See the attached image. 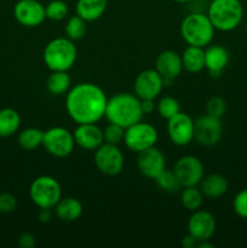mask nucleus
Returning <instances> with one entry per match:
<instances>
[{
	"mask_svg": "<svg viewBox=\"0 0 247 248\" xmlns=\"http://www.w3.org/2000/svg\"><path fill=\"white\" fill-rule=\"evenodd\" d=\"M182 246L184 248H196V246H198V240L194 236H191L190 234H188L182 240Z\"/></svg>",
	"mask_w": 247,
	"mask_h": 248,
	"instance_id": "58836bf2",
	"label": "nucleus"
},
{
	"mask_svg": "<svg viewBox=\"0 0 247 248\" xmlns=\"http://www.w3.org/2000/svg\"><path fill=\"white\" fill-rule=\"evenodd\" d=\"M227 113V102L223 97L213 96L206 103V114L213 118L222 119Z\"/></svg>",
	"mask_w": 247,
	"mask_h": 248,
	"instance_id": "2f4dec72",
	"label": "nucleus"
},
{
	"mask_svg": "<svg viewBox=\"0 0 247 248\" xmlns=\"http://www.w3.org/2000/svg\"><path fill=\"white\" fill-rule=\"evenodd\" d=\"M167 136L173 144L185 147L194 140V120L189 114L179 111L167 120Z\"/></svg>",
	"mask_w": 247,
	"mask_h": 248,
	"instance_id": "f8f14e48",
	"label": "nucleus"
},
{
	"mask_svg": "<svg viewBox=\"0 0 247 248\" xmlns=\"http://www.w3.org/2000/svg\"><path fill=\"white\" fill-rule=\"evenodd\" d=\"M156 111L161 118L171 119L176 114L181 111V106H179L178 99L172 96H164L156 102Z\"/></svg>",
	"mask_w": 247,
	"mask_h": 248,
	"instance_id": "c85d7f7f",
	"label": "nucleus"
},
{
	"mask_svg": "<svg viewBox=\"0 0 247 248\" xmlns=\"http://www.w3.org/2000/svg\"><path fill=\"white\" fill-rule=\"evenodd\" d=\"M108 0H77L75 12L86 22H93L106 14Z\"/></svg>",
	"mask_w": 247,
	"mask_h": 248,
	"instance_id": "412c9836",
	"label": "nucleus"
},
{
	"mask_svg": "<svg viewBox=\"0 0 247 248\" xmlns=\"http://www.w3.org/2000/svg\"><path fill=\"white\" fill-rule=\"evenodd\" d=\"M143 115L140 99L135 93L119 92L108 98L104 115L108 123L126 128L142 120Z\"/></svg>",
	"mask_w": 247,
	"mask_h": 248,
	"instance_id": "f03ea898",
	"label": "nucleus"
},
{
	"mask_svg": "<svg viewBox=\"0 0 247 248\" xmlns=\"http://www.w3.org/2000/svg\"><path fill=\"white\" fill-rule=\"evenodd\" d=\"M106 92L93 82H79L65 97V110L74 123L97 124L106 115Z\"/></svg>",
	"mask_w": 247,
	"mask_h": 248,
	"instance_id": "f257e3e1",
	"label": "nucleus"
},
{
	"mask_svg": "<svg viewBox=\"0 0 247 248\" xmlns=\"http://www.w3.org/2000/svg\"><path fill=\"white\" fill-rule=\"evenodd\" d=\"M93 161L96 169L102 174L115 177L120 174L125 165V157L119 145L104 142L94 150Z\"/></svg>",
	"mask_w": 247,
	"mask_h": 248,
	"instance_id": "6e6552de",
	"label": "nucleus"
},
{
	"mask_svg": "<svg viewBox=\"0 0 247 248\" xmlns=\"http://www.w3.org/2000/svg\"><path fill=\"white\" fill-rule=\"evenodd\" d=\"M43 147L55 157H67L74 152L75 140L73 132L62 126H55L44 131Z\"/></svg>",
	"mask_w": 247,
	"mask_h": 248,
	"instance_id": "1a4fd4ad",
	"label": "nucleus"
},
{
	"mask_svg": "<svg viewBox=\"0 0 247 248\" xmlns=\"http://www.w3.org/2000/svg\"><path fill=\"white\" fill-rule=\"evenodd\" d=\"M70 85H72L70 75L68 74V72H62V70L51 72V74L46 79V89L51 94H55V96L67 93L70 90Z\"/></svg>",
	"mask_w": 247,
	"mask_h": 248,
	"instance_id": "393cba45",
	"label": "nucleus"
},
{
	"mask_svg": "<svg viewBox=\"0 0 247 248\" xmlns=\"http://www.w3.org/2000/svg\"><path fill=\"white\" fill-rule=\"evenodd\" d=\"M137 167L140 174L145 178L155 179L166 169V159L164 153L155 145L138 153Z\"/></svg>",
	"mask_w": 247,
	"mask_h": 248,
	"instance_id": "dca6fc26",
	"label": "nucleus"
},
{
	"mask_svg": "<svg viewBox=\"0 0 247 248\" xmlns=\"http://www.w3.org/2000/svg\"><path fill=\"white\" fill-rule=\"evenodd\" d=\"M44 131L36 127H28L22 130L18 133L17 142L18 145L24 150H34L43 145Z\"/></svg>",
	"mask_w": 247,
	"mask_h": 248,
	"instance_id": "a878e982",
	"label": "nucleus"
},
{
	"mask_svg": "<svg viewBox=\"0 0 247 248\" xmlns=\"http://www.w3.org/2000/svg\"><path fill=\"white\" fill-rule=\"evenodd\" d=\"M17 200L12 194H0V213H11L16 210Z\"/></svg>",
	"mask_w": 247,
	"mask_h": 248,
	"instance_id": "f704fd0d",
	"label": "nucleus"
},
{
	"mask_svg": "<svg viewBox=\"0 0 247 248\" xmlns=\"http://www.w3.org/2000/svg\"><path fill=\"white\" fill-rule=\"evenodd\" d=\"M140 106L144 114H150L156 109V103L155 99H140Z\"/></svg>",
	"mask_w": 247,
	"mask_h": 248,
	"instance_id": "e433bc0d",
	"label": "nucleus"
},
{
	"mask_svg": "<svg viewBox=\"0 0 247 248\" xmlns=\"http://www.w3.org/2000/svg\"><path fill=\"white\" fill-rule=\"evenodd\" d=\"M21 127V115L12 108L0 109V137H11Z\"/></svg>",
	"mask_w": 247,
	"mask_h": 248,
	"instance_id": "b1692460",
	"label": "nucleus"
},
{
	"mask_svg": "<svg viewBox=\"0 0 247 248\" xmlns=\"http://www.w3.org/2000/svg\"><path fill=\"white\" fill-rule=\"evenodd\" d=\"M182 63L183 69L191 74H198L205 69V50L199 46H190L182 53Z\"/></svg>",
	"mask_w": 247,
	"mask_h": 248,
	"instance_id": "5701e85b",
	"label": "nucleus"
},
{
	"mask_svg": "<svg viewBox=\"0 0 247 248\" xmlns=\"http://www.w3.org/2000/svg\"><path fill=\"white\" fill-rule=\"evenodd\" d=\"M77 58V48L74 41L67 36H60L48 41L43 52V60L51 72H68Z\"/></svg>",
	"mask_w": 247,
	"mask_h": 248,
	"instance_id": "20e7f679",
	"label": "nucleus"
},
{
	"mask_svg": "<svg viewBox=\"0 0 247 248\" xmlns=\"http://www.w3.org/2000/svg\"><path fill=\"white\" fill-rule=\"evenodd\" d=\"M87 31V22L84 18H81L80 16H77V14L74 16L69 17L65 22L64 26V31L67 38H69L70 40L77 41L80 39H82L86 34Z\"/></svg>",
	"mask_w": 247,
	"mask_h": 248,
	"instance_id": "cd10ccee",
	"label": "nucleus"
},
{
	"mask_svg": "<svg viewBox=\"0 0 247 248\" xmlns=\"http://www.w3.org/2000/svg\"><path fill=\"white\" fill-rule=\"evenodd\" d=\"M14 16L21 26L35 28L46 19L45 5L39 0H18L14 6Z\"/></svg>",
	"mask_w": 247,
	"mask_h": 248,
	"instance_id": "ddd939ff",
	"label": "nucleus"
},
{
	"mask_svg": "<svg viewBox=\"0 0 247 248\" xmlns=\"http://www.w3.org/2000/svg\"><path fill=\"white\" fill-rule=\"evenodd\" d=\"M203 198L205 196L198 186H186V188H183V191H182L181 202L185 210H188L189 212H194V211L200 210L203 203Z\"/></svg>",
	"mask_w": 247,
	"mask_h": 248,
	"instance_id": "bb28decb",
	"label": "nucleus"
},
{
	"mask_svg": "<svg viewBox=\"0 0 247 248\" xmlns=\"http://www.w3.org/2000/svg\"><path fill=\"white\" fill-rule=\"evenodd\" d=\"M157 140H159V133L156 127L149 123L140 120L125 128L124 143L127 149L137 154L156 145Z\"/></svg>",
	"mask_w": 247,
	"mask_h": 248,
	"instance_id": "0eeeda50",
	"label": "nucleus"
},
{
	"mask_svg": "<svg viewBox=\"0 0 247 248\" xmlns=\"http://www.w3.org/2000/svg\"><path fill=\"white\" fill-rule=\"evenodd\" d=\"M232 208L236 216L242 219H247V188L242 189L235 195L232 200Z\"/></svg>",
	"mask_w": 247,
	"mask_h": 248,
	"instance_id": "72a5a7b5",
	"label": "nucleus"
},
{
	"mask_svg": "<svg viewBox=\"0 0 247 248\" xmlns=\"http://www.w3.org/2000/svg\"><path fill=\"white\" fill-rule=\"evenodd\" d=\"M155 70L164 78L165 85H171L183 70L182 56L173 50H165L155 60Z\"/></svg>",
	"mask_w": 247,
	"mask_h": 248,
	"instance_id": "f3484780",
	"label": "nucleus"
},
{
	"mask_svg": "<svg viewBox=\"0 0 247 248\" xmlns=\"http://www.w3.org/2000/svg\"><path fill=\"white\" fill-rule=\"evenodd\" d=\"M215 27L207 14L193 11L186 15L181 23V35L190 46L206 47L215 38Z\"/></svg>",
	"mask_w": 247,
	"mask_h": 248,
	"instance_id": "7ed1b4c3",
	"label": "nucleus"
},
{
	"mask_svg": "<svg viewBox=\"0 0 247 248\" xmlns=\"http://www.w3.org/2000/svg\"><path fill=\"white\" fill-rule=\"evenodd\" d=\"M198 186L205 198L218 199L227 194L229 183H228V179L222 174L211 173L208 176H203Z\"/></svg>",
	"mask_w": 247,
	"mask_h": 248,
	"instance_id": "aec40b11",
	"label": "nucleus"
},
{
	"mask_svg": "<svg viewBox=\"0 0 247 248\" xmlns=\"http://www.w3.org/2000/svg\"><path fill=\"white\" fill-rule=\"evenodd\" d=\"M217 223L215 216L205 210H198L191 212L188 220V234L199 241L210 240L215 235Z\"/></svg>",
	"mask_w": 247,
	"mask_h": 248,
	"instance_id": "2eb2a0df",
	"label": "nucleus"
},
{
	"mask_svg": "<svg viewBox=\"0 0 247 248\" xmlns=\"http://www.w3.org/2000/svg\"><path fill=\"white\" fill-rule=\"evenodd\" d=\"M75 145L81 149L94 152L104 143L103 130L96 124H77L73 131Z\"/></svg>",
	"mask_w": 247,
	"mask_h": 248,
	"instance_id": "a211bd4d",
	"label": "nucleus"
},
{
	"mask_svg": "<svg viewBox=\"0 0 247 248\" xmlns=\"http://www.w3.org/2000/svg\"><path fill=\"white\" fill-rule=\"evenodd\" d=\"M36 245L35 236L31 232H24L18 236V246L21 248H34Z\"/></svg>",
	"mask_w": 247,
	"mask_h": 248,
	"instance_id": "c9c22d12",
	"label": "nucleus"
},
{
	"mask_svg": "<svg viewBox=\"0 0 247 248\" xmlns=\"http://www.w3.org/2000/svg\"><path fill=\"white\" fill-rule=\"evenodd\" d=\"M173 172L182 188L199 186L205 176L202 161L194 155H184L179 157L174 164Z\"/></svg>",
	"mask_w": 247,
	"mask_h": 248,
	"instance_id": "9d476101",
	"label": "nucleus"
},
{
	"mask_svg": "<svg viewBox=\"0 0 247 248\" xmlns=\"http://www.w3.org/2000/svg\"><path fill=\"white\" fill-rule=\"evenodd\" d=\"M154 181L156 186H159V189L166 191V193H176L182 188L173 170L171 171V170L165 169Z\"/></svg>",
	"mask_w": 247,
	"mask_h": 248,
	"instance_id": "c756f323",
	"label": "nucleus"
},
{
	"mask_svg": "<svg viewBox=\"0 0 247 248\" xmlns=\"http://www.w3.org/2000/svg\"><path fill=\"white\" fill-rule=\"evenodd\" d=\"M29 198L39 208L52 210L62 198V186L51 176L36 177L29 186Z\"/></svg>",
	"mask_w": 247,
	"mask_h": 248,
	"instance_id": "423d86ee",
	"label": "nucleus"
},
{
	"mask_svg": "<svg viewBox=\"0 0 247 248\" xmlns=\"http://www.w3.org/2000/svg\"><path fill=\"white\" fill-rule=\"evenodd\" d=\"M53 208L58 219L67 223L79 219L84 211L82 203L75 198H61Z\"/></svg>",
	"mask_w": 247,
	"mask_h": 248,
	"instance_id": "4be33fe9",
	"label": "nucleus"
},
{
	"mask_svg": "<svg viewBox=\"0 0 247 248\" xmlns=\"http://www.w3.org/2000/svg\"><path fill=\"white\" fill-rule=\"evenodd\" d=\"M207 16L216 31H232L244 18V6L240 0H212L208 4Z\"/></svg>",
	"mask_w": 247,
	"mask_h": 248,
	"instance_id": "39448f33",
	"label": "nucleus"
},
{
	"mask_svg": "<svg viewBox=\"0 0 247 248\" xmlns=\"http://www.w3.org/2000/svg\"><path fill=\"white\" fill-rule=\"evenodd\" d=\"M246 33H247V24H246Z\"/></svg>",
	"mask_w": 247,
	"mask_h": 248,
	"instance_id": "a19ab883",
	"label": "nucleus"
},
{
	"mask_svg": "<svg viewBox=\"0 0 247 248\" xmlns=\"http://www.w3.org/2000/svg\"><path fill=\"white\" fill-rule=\"evenodd\" d=\"M230 61L229 52L222 45H208L205 48V69L212 78L222 75Z\"/></svg>",
	"mask_w": 247,
	"mask_h": 248,
	"instance_id": "6ab92c4d",
	"label": "nucleus"
},
{
	"mask_svg": "<svg viewBox=\"0 0 247 248\" xmlns=\"http://www.w3.org/2000/svg\"><path fill=\"white\" fill-rule=\"evenodd\" d=\"M165 87L164 78L155 69H145L136 77L133 92L139 99H155Z\"/></svg>",
	"mask_w": 247,
	"mask_h": 248,
	"instance_id": "4468645a",
	"label": "nucleus"
},
{
	"mask_svg": "<svg viewBox=\"0 0 247 248\" xmlns=\"http://www.w3.org/2000/svg\"><path fill=\"white\" fill-rule=\"evenodd\" d=\"M38 218L41 223H48L52 218V213H51V208H40L38 213Z\"/></svg>",
	"mask_w": 247,
	"mask_h": 248,
	"instance_id": "4c0bfd02",
	"label": "nucleus"
},
{
	"mask_svg": "<svg viewBox=\"0 0 247 248\" xmlns=\"http://www.w3.org/2000/svg\"><path fill=\"white\" fill-rule=\"evenodd\" d=\"M46 18L50 21L60 22L67 18L69 14V7L68 4L63 0H51L45 6Z\"/></svg>",
	"mask_w": 247,
	"mask_h": 248,
	"instance_id": "7c9ffc66",
	"label": "nucleus"
},
{
	"mask_svg": "<svg viewBox=\"0 0 247 248\" xmlns=\"http://www.w3.org/2000/svg\"><path fill=\"white\" fill-rule=\"evenodd\" d=\"M223 125L220 119L211 115L200 116L194 121V140L203 147H212L220 142Z\"/></svg>",
	"mask_w": 247,
	"mask_h": 248,
	"instance_id": "9b49d317",
	"label": "nucleus"
},
{
	"mask_svg": "<svg viewBox=\"0 0 247 248\" xmlns=\"http://www.w3.org/2000/svg\"><path fill=\"white\" fill-rule=\"evenodd\" d=\"M174 2H178V4H188V2H191L193 0H172Z\"/></svg>",
	"mask_w": 247,
	"mask_h": 248,
	"instance_id": "ea45409f",
	"label": "nucleus"
},
{
	"mask_svg": "<svg viewBox=\"0 0 247 248\" xmlns=\"http://www.w3.org/2000/svg\"><path fill=\"white\" fill-rule=\"evenodd\" d=\"M124 136H125V128L116 124L109 123L103 130L104 142L110 143V144L119 145L124 142Z\"/></svg>",
	"mask_w": 247,
	"mask_h": 248,
	"instance_id": "473e14b6",
	"label": "nucleus"
}]
</instances>
